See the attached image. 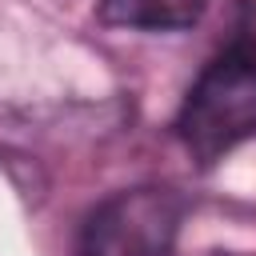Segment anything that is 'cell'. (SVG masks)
<instances>
[{
  "label": "cell",
  "mask_w": 256,
  "mask_h": 256,
  "mask_svg": "<svg viewBox=\"0 0 256 256\" xmlns=\"http://www.w3.org/2000/svg\"><path fill=\"white\" fill-rule=\"evenodd\" d=\"M176 132L204 168L256 136V44H228L192 84L176 116Z\"/></svg>",
  "instance_id": "6da1fadb"
},
{
  "label": "cell",
  "mask_w": 256,
  "mask_h": 256,
  "mask_svg": "<svg viewBox=\"0 0 256 256\" xmlns=\"http://www.w3.org/2000/svg\"><path fill=\"white\" fill-rule=\"evenodd\" d=\"M184 200L168 188H124L84 224L80 256H172Z\"/></svg>",
  "instance_id": "7a4b0ae2"
},
{
  "label": "cell",
  "mask_w": 256,
  "mask_h": 256,
  "mask_svg": "<svg viewBox=\"0 0 256 256\" xmlns=\"http://www.w3.org/2000/svg\"><path fill=\"white\" fill-rule=\"evenodd\" d=\"M204 0H100V20L112 28L140 32H176L196 24Z\"/></svg>",
  "instance_id": "3957f363"
}]
</instances>
